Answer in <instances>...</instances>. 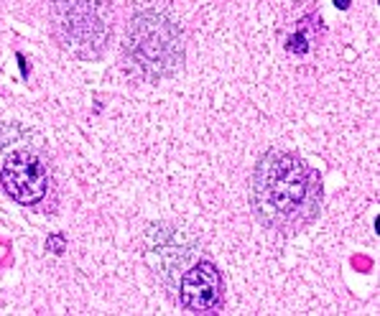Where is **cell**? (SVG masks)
Here are the masks:
<instances>
[{
    "instance_id": "6da1fadb",
    "label": "cell",
    "mask_w": 380,
    "mask_h": 316,
    "mask_svg": "<svg viewBox=\"0 0 380 316\" xmlns=\"http://www.w3.org/2000/svg\"><path fill=\"white\" fill-rule=\"evenodd\" d=\"M324 202L319 174L299 153L268 148L251 174V209L255 220L279 235H299L317 222Z\"/></svg>"
},
{
    "instance_id": "7a4b0ae2",
    "label": "cell",
    "mask_w": 380,
    "mask_h": 316,
    "mask_svg": "<svg viewBox=\"0 0 380 316\" xmlns=\"http://www.w3.org/2000/svg\"><path fill=\"white\" fill-rule=\"evenodd\" d=\"M125 64L138 80H169L184 67V36L179 20L156 3H141L130 13L122 39Z\"/></svg>"
},
{
    "instance_id": "3957f363",
    "label": "cell",
    "mask_w": 380,
    "mask_h": 316,
    "mask_svg": "<svg viewBox=\"0 0 380 316\" xmlns=\"http://www.w3.org/2000/svg\"><path fill=\"white\" fill-rule=\"evenodd\" d=\"M0 189L23 207H39L54 189L51 163L34 146V133L0 122Z\"/></svg>"
},
{
    "instance_id": "277c9868",
    "label": "cell",
    "mask_w": 380,
    "mask_h": 316,
    "mask_svg": "<svg viewBox=\"0 0 380 316\" xmlns=\"http://www.w3.org/2000/svg\"><path fill=\"white\" fill-rule=\"evenodd\" d=\"M113 0H54L51 31L61 51L75 59H100L113 34Z\"/></svg>"
},
{
    "instance_id": "5b68a950",
    "label": "cell",
    "mask_w": 380,
    "mask_h": 316,
    "mask_svg": "<svg viewBox=\"0 0 380 316\" xmlns=\"http://www.w3.org/2000/svg\"><path fill=\"white\" fill-rule=\"evenodd\" d=\"M146 263H148L153 273L161 278H171L177 270V278L184 270L194 263V253H197V240L186 235L184 229L174 227V225H151L146 229Z\"/></svg>"
},
{
    "instance_id": "8992f818",
    "label": "cell",
    "mask_w": 380,
    "mask_h": 316,
    "mask_svg": "<svg viewBox=\"0 0 380 316\" xmlns=\"http://www.w3.org/2000/svg\"><path fill=\"white\" fill-rule=\"evenodd\" d=\"M177 293L189 314H220L224 301V283L220 268L210 258H199L177 281Z\"/></svg>"
},
{
    "instance_id": "52a82bcc",
    "label": "cell",
    "mask_w": 380,
    "mask_h": 316,
    "mask_svg": "<svg viewBox=\"0 0 380 316\" xmlns=\"http://www.w3.org/2000/svg\"><path fill=\"white\" fill-rule=\"evenodd\" d=\"M312 49H314V36H312V31L306 28V18H304L299 26H296V31L289 36V41H286V51H289V54H296V56H304V54H309Z\"/></svg>"
},
{
    "instance_id": "ba28073f",
    "label": "cell",
    "mask_w": 380,
    "mask_h": 316,
    "mask_svg": "<svg viewBox=\"0 0 380 316\" xmlns=\"http://www.w3.org/2000/svg\"><path fill=\"white\" fill-rule=\"evenodd\" d=\"M46 250L49 253H54V255H64V250H67V237L54 232V235H49L46 240Z\"/></svg>"
},
{
    "instance_id": "9c48e42d",
    "label": "cell",
    "mask_w": 380,
    "mask_h": 316,
    "mask_svg": "<svg viewBox=\"0 0 380 316\" xmlns=\"http://www.w3.org/2000/svg\"><path fill=\"white\" fill-rule=\"evenodd\" d=\"M334 3H337V8H342V11L350 8V0H334Z\"/></svg>"
}]
</instances>
